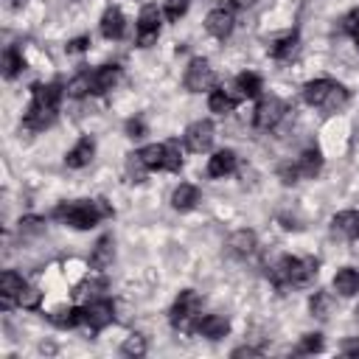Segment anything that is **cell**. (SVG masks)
Returning a JSON list of instances; mask_svg holds the SVG:
<instances>
[{
    "mask_svg": "<svg viewBox=\"0 0 359 359\" xmlns=\"http://www.w3.org/2000/svg\"><path fill=\"white\" fill-rule=\"evenodd\" d=\"M59 98H62V87L56 81L50 84H36L34 87V101L25 112V126L28 129H45L53 123L56 118V107H59Z\"/></svg>",
    "mask_w": 359,
    "mask_h": 359,
    "instance_id": "obj_1",
    "label": "cell"
},
{
    "mask_svg": "<svg viewBox=\"0 0 359 359\" xmlns=\"http://www.w3.org/2000/svg\"><path fill=\"white\" fill-rule=\"evenodd\" d=\"M56 219H62L65 224H70L76 230H90V227L98 224V219H104V213H101L95 199H79V202H70V205H59Z\"/></svg>",
    "mask_w": 359,
    "mask_h": 359,
    "instance_id": "obj_2",
    "label": "cell"
},
{
    "mask_svg": "<svg viewBox=\"0 0 359 359\" xmlns=\"http://www.w3.org/2000/svg\"><path fill=\"white\" fill-rule=\"evenodd\" d=\"M199 311V294L194 289H182L171 306V325L174 328H188V323Z\"/></svg>",
    "mask_w": 359,
    "mask_h": 359,
    "instance_id": "obj_3",
    "label": "cell"
},
{
    "mask_svg": "<svg viewBox=\"0 0 359 359\" xmlns=\"http://www.w3.org/2000/svg\"><path fill=\"white\" fill-rule=\"evenodd\" d=\"M157 34H160V11L157 6L149 3L140 8V17H137V45L151 48L157 42Z\"/></svg>",
    "mask_w": 359,
    "mask_h": 359,
    "instance_id": "obj_4",
    "label": "cell"
},
{
    "mask_svg": "<svg viewBox=\"0 0 359 359\" xmlns=\"http://www.w3.org/2000/svg\"><path fill=\"white\" fill-rule=\"evenodd\" d=\"M283 112H286V104H283L280 98L269 95V98H261V101H258L252 121H255V126H258V129H272V126H278V123H280Z\"/></svg>",
    "mask_w": 359,
    "mask_h": 359,
    "instance_id": "obj_5",
    "label": "cell"
},
{
    "mask_svg": "<svg viewBox=\"0 0 359 359\" xmlns=\"http://www.w3.org/2000/svg\"><path fill=\"white\" fill-rule=\"evenodd\" d=\"M317 258H286V283L309 286L317 278Z\"/></svg>",
    "mask_w": 359,
    "mask_h": 359,
    "instance_id": "obj_6",
    "label": "cell"
},
{
    "mask_svg": "<svg viewBox=\"0 0 359 359\" xmlns=\"http://www.w3.org/2000/svg\"><path fill=\"white\" fill-rule=\"evenodd\" d=\"M213 123L210 121H194L188 129H185V146L191 149V151H196V154H202V151H208L210 146H213Z\"/></svg>",
    "mask_w": 359,
    "mask_h": 359,
    "instance_id": "obj_7",
    "label": "cell"
},
{
    "mask_svg": "<svg viewBox=\"0 0 359 359\" xmlns=\"http://www.w3.org/2000/svg\"><path fill=\"white\" fill-rule=\"evenodd\" d=\"M213 84V70H210V65L205 62V59H191V65H188V70H185V87L191 90V93H202V90H208Z\"/></svg>",
    "mask_w": 359,
    "mask_h": 359,
    "instance_id": "obj_8",
    "label": "cell"
},
{
    "mask_svg": "<svg viewBox=\"0 0 359 359\" xmlns=\"http://www.w3.org/2000/svg\"><path fill=\"white\" fill-rule=\"evenodd\" d=\"M112 317H115V309H112L109 300H90V306L84 309V325H87L90 331L107 328V325L112 323Z\"/></svg>",
    "mask_w": 359,
    "mask_h": 359,
    "instance_id": "obj_9",
    "label": "cell"
},
{
    "mask_svg": "<svg viewBox=\"0 0 359 359\" xmlns=\"http://www.w3.org/2000/svg\"><path fill=\"white\" fill-rule=\"evenodd\" d=\"M233 8H213L208 17H205V28H208V34L210 36H219V39H224V36H230V31H233Z\"/></svg>",
    "mask_w": 359,
    "mask_h": 359,
    "instance_id": "obj_10",
    "label": "cell"
},
{
    "mask_svg": "<svg viewBox=\"0 0 359 359\" xmlns=\"http://www.w3.org/2000/svg\"><path fill=\"white\" fill-rule=\"evenodd\" d=\"M194 331L202 334V337H208V339H222V337H227L230 323L222 314H205V317H199L194 323Z\"/></svg>",
    "mask_w": 359,
    "mask_h": 359,
    "instance_id": "obj_11",
    "label": "cell"
},
{
    "mask_svg": "<svg viewBox=\"0 0 359 359\" xmlns=\"http://www.w3.org/2000/svg\"><path fill=\"white\" fill-rule=\"evenodd\" d=\"M93 154H95V143H93L90 137H81V140L67 151L65 163H67V168H84V165H90Z\"/></svg>",
    "mask_w": 359,
    "mask_h": 359,
    "instance_id": "obj_12",
    "label": "cell"
},
{
    "mask_svg": "<svg viewBox=\"0 0 359 359\" xmlns=\"http://www.w3.org/2000/svg\"><path fill=\"white\" fill-rule=\"evenodd\" d=\"M25 289V283H22V278L17 275V272H3L0 275V300H3V309H8L11 303H17V294Z\"/></svg>",
    "mask_w": 359,
    "mask_h": 359,
    "instance_id": "obj_13",
    "label": "cell"
},
{
    "mask_svg": "<svg viewBox=\"0 0 359 359\" xmlns=\"http://www.w3.org/2000/svg\"><path fill=\"white\" fill-rule=\"evenodd\" d=\"M123 28H126V20H123L121 8L109 6V8L104 11V17H101V34H104L107 39H121V36H123Z\"/></svg>",
    "mask_w": 359,
    "mask_h": 359,
    "instance_id": "obj_14",
    "label": "cell"
},
{
    "mask_svg": "<svg viewBox=\"0 0 359 359\" xmlns=\"http://www.w3.org/2000/svg\"><path fill=\"white\" fill-rule=\"evenodd\" d=\"M90 76H93V93L101 95V93L112 90V87L118 84V79H121V67H118V65H104V67L93 70Z\"/></svg>",
    "mask_w": 359,
    "mask_h": 359,
    "instance_id": "obj_15",
    "label": "cell"
},
{
    "mask_svg": "<svg viewBox=\"0 0 359 359\" xmlns=\"http://www.w3.org/2000/svg\"><path fill=\"white\" fill-rule=\"evenodd\" d=\"M112 258H115V241H112V236H104V238H98V244L93 247L90 264H93L95 269H107V266L112 264Z\"/></svg>",
    "mask_w": 359,
    "mask_h": 359,
    "instance_id": "obj_16",
    "label": "cell"
},
{
    "mask_svg": "<svg viewBox=\"0 0 359 359\" xmlns=\"http://www.w3.org/2000/svg\"><path fill=\"white\" fill-rule=\"evenodd\" d=\"M334 292H337V294H342V297L356 294V292H359V272H356V269H351V266L339 269V272L334 275Z\"/></svg>",
    "mask_w": 359,
    "mask_h": 359,
    "instance_id": "obj_17",
    "label": "cell"
},
{
    "mask_svg": "<svg viewBox=\"0 0 359 359\" xmlns=\"http://www.w3.org/2000/svg\"><path fill=\"white\" fill-rule=\"evenodd\" d=\"M50 323L59 325V328H76V325H84V309H76V306H62L50 314Z\"/></svg>",
    "mask_w": 359,
    "mask_h": 359,
    "instance_id": "obj_18",
    "label": "cell"
},
{
    "mask_svg": "<svg viewBox=\"0 0 359 359\" xmlns=\"http://www.w3.org/2000/svg\"><path fill=\"white\" fill-rule=\"evenodd\" d=\"M236 168V154L230 151V149H222V151H216L210 160H208V174L210 177H224V174H230Z\"/></svg>",
    "mask_w": 359,
    "mask_h": 359,
    "instance_id": "obj_19",
    "label": "cell"
},
{
    "mask_svg": "<svg viewBox=\"0 0 359 359\" xmlns=\"http://www.w3.org/2000/svg\"><path fill=\"white\" fill-rule=\"evenodd\" d=\"M294 165H297V174H300V177H314V174H320V168H323V157H320L317 149H306V151L294 160Z\"/></svg>",
    "mask_w": 359,
    "mask_h": 359,
    "instance_id": "obj_20",
    "label": "cell"
},
{
    "mask_svg": "<svg viewBox=\"0 0 359 359\" xmlns=\"http://www.w3.org/2000/svg\"><path fill=\"white\" fill-rule=\"evenodd\" d=\"M196 202H199V191H196V185H191V182H182V185L171 194V205H174L177 210H191Z\"/></svg>",
    "mask_w": 359,
    "mask_h": 359,
    "instance_id": "obj_21",
    "label": "cell"
},
{
    "mask_svg": "<svg viewBox=\"0 0 359 359\" xmlns=\"http://www.w3.org/2000/svg\"><path fill=\"white\" fill-rule=\"evenodd\" d=\"M227 247H230L233 255H250L255 250V233L252 230H236L227 238Z\"/></svg>",
    "mask_w": 359,
    "mask_h": 359,
    "instance_id": "obj_22",
    "label": "cell"
},
{
    "mask_svg": "<svg viewBox=\"0 0 359 359\" xmlns=\"http://www.w3.org/2000/svg\"><path fill=\"white\" fill-rule=\"evenodd\" d=\"M331 227H334V233H339V236H356V233H359V213H356V210H342V213L334 216Z\"/></svg>",
    "mask_w": 359,
    "mask_h": 359,
    "instance_id": "obj_23",
    "label": "cell"
},
{
    "mask_svg": "<svg viewBox=\"0 0 359 359\" xmlns=\"http://www.w3.org/2000/svg\"><path fill=\"white\" fill-rule=\"evenodd\" d=\"M331 84H334V81H328V79H317V81H309V84L303 87V98H306L311 107H323V101H325V95H328Z\"/></svg>",
    "mask_w": 359,
    "mask_h": 359,
    "instance_id": "obj_24",
    "label": "cell"
},
{
    "mask_svg": "<svg viewBox=\"0 0 359 359\" xmlns=\"http://www.w3.org/2000/svg\"><path fill=\"white\" fill-rule=\"evenodd\" d=\"M208 107H210V112H216V115H227V112H233V107H236V95L227 93V90H213L210 98H208Z\"/></svg>",
    "mask_w": 359,
    "mask_h": 359,
    "instance_id": "obj_25",
    "label": "cell"
},
{
    "mask_svg": "<svg viewBox=\"0 0 359 359\" xmlns=\"http://www.w3.org/2000/svg\"><path fill=\"white\" fill-rule=\"evenodd\" d=\"M236 90H238L241 98H255L261 93V79L255 73H241L236 79Z\"/></svg>",
    "mask_w": 359,
    "mask_h": 359,
    "instance_id": "obj_26",
    "label": "cell"
},
{
    "mask_svg": "<svg viewBox=\"0 0 359 359\" xmlns=\"http://www.w3.org/2000/svg\"><path fill=\"white\" fill-rule=\"evenodd\" d=\"M345 104H348V90H345L342 84H331V90H328L323 107H325L328 112H339Z\"/></svg>",
    "mask_w": 359,
    "mask_h": 359,
    "instance_id": "obj_27",
    "label": "cell"
},
{
    "mask_svg": "<svg viewBox=\"0 0 359 359\" xmlns=\"http://www.w3.org/2000/svg\"><path fill=\"white\" fill-rule=\"evenodd\" d=\"M146 171H149V165L143 163L140 151H135V154L126 157V180H129V182H143Z\"/></svg>",
    "mask_w": 359,
    "mask_h": 359,
    "instance_id": "obj_28",
    "label": "cell"
},
{
    "mask_svg": "<svg viewBox=\"0 0 359 359\" xmlns=\"http://www.w3.org/2000/svg\"><path fill=\"white\" fill-rule=\"evenodd\" d=\"M87 93H93V76L90 73H79L76 79L67 81V95L70 98H81Z\"/></svg>",
    "mask_w": 359,
    "mask_h": 359,
    "instance_id": "obj_29",
    "label": "cell"
},
{
    "mask_svg": "<svg viewBox=\"0 0 359 359\" xmlns=\"http://www.w3.org/2000/svg\"><path fill=\"white\" fill-rule=\"evenodd\" d=\"M163 151H165V163H163V168H168V171H180V165H182V149H180V140H165V143H163Z\"/></svg>",
    "mask_w": 359,
    "mask_h": 359,
    "instance_id": "obj_30",
    "label": "cell"
},
{
    "mask_svg": "<svg viewBox=\"0 0 359 359\" xmlns=\"http://www.w3.org/2000/svg\"><path fill=\"white\" fill-rule=\"evenodd\" d=\"M140 157H143V163L149 165V171H151V168H163V163H165V151H163V143H151V146H143V149H140Z\"/></svg>",
    "mask_w": 359,
    "mask_h": 359,
    "instance_id": "obj_31",
    "label": "cell"
},
{
    "mask_svg": "<svg viewBox=\"0 0 359 359\" xmlns=\"http://www.w3.org/2000/svg\"><path fill=\"white\" fill-rule=\"evenodd\" d=\"M294 50H297V34H286L272 45L275 59H289V56H294Z\"/></svg>",
    "mask_w": 359,
    "mask_h": 359,
    "instance_id": "obj_32",
    "label": "cell"
},
{
    "mask_svg": "<svg viewBox=\"0 0 359 359\" xmlns=\"http://www.w3.org/2000/svg\"><path fill=\"white\" fill-rule=\"evenodd\" d=\"M20 70H22V56H20L17 48H8L6 56H3V76L6 79H14Z\"/></svg>",
    "mask_w": 359,
    "mask_h": 359,
    "instance_id": "obj_33",
    "label": "cell"
},
{
    "mask_svg": "<svg viewBox=\"0 0 359 359\" xmlns=\"http://www.w3.org/2000/svg\"><path fill=\"white\" fill-rule=\"evenodd\" d=\"M331 303H334V300H331V294H328V292H314V297H311V303H309V306H311V314H314V317L325 320V317L331 314Z\"/></svg>",
    "mask_w": 359,
    "mask_h": 359,
    "instance_id": "obj_34",
    "label": "cell"
},
{
    "mask_svg": "<svg viewBox=\"0 0 359 359\" xmlns=\"http://www.w3.org/2000/svg\"><path fill=\"white\" fill-rule=\"evenodd\" d=\"M39 303H42V292L34 289V286H25V289L17 294V306H20V309H39Z\"/></svg>",
    "mask_w": 359,
    "mask_h": 359,
    "instance_id": "obj_35",
    "label": "cell"
},
{
    "mask_svg": "<svg viewBox=\"0 0 359 359\" xmlns=\"http://www.w3.org/2000/svg\"><path fill=\"white\" fill-rule=\"evenodd\" d=\"M121 353H126V356H143V353H146V339H143L140 334L126 337L123 345H121Z\"/></svg>",
    "mask_w": 359,
    "mask_h": 359,
    "instance_id": "obj_36",
    "label": "cell"
},
{
    "mask_svg": "<svg viewBox=\"0 0 359 359\" xmlns=\"http://www.w3.org/2000/svg\"><path fill=\"white\" fill-rule=\"evenodd\" d=\"M45 230V219H39V216H22L20 219V233L22 236H39Z\"/></svg>",
    "mask_w": 359,
    "mask_h": 359,
    "instance_id": "obj_37",
    "label": "cell"
},
{
    "mask_svg": "<svg viewBox=\"0 0 359 359\" xmlns=\"http://www.w3.org/2000/svg\"><path fill=\"white\" fill-rule=\"evenodd\" d=\"M163 11L168 20H180L188 11V0H163Z\"/></svg>",
    "mask_w": 359,
    "mask_h": 359,
    "instance_id": "obj_38",
    "label": "cell"
},
{
    "mask_svg": "<svg viewBox=\"0 0 359 359\" xmlns=\"http://www.w3.org/2000/svg\"><path fill=\"white\" fill-rule=\"evenodd\" d=\"M320 348H323V337H320V334H306V337L300 339V345H297L300 353H317Z\"/></svg>",
    "mask_w": 359,
    "mask_h": 359,
    "instance_id": "obj_39",
    "label": "cell"
},
{
    "mask_svg": "<svg viewBox=\"0 0 359 359\" xmlns=\"http://www.w3.org/2000/svg\"><path fill=\"white\" fill-rule=\"evenodd\" d=\"M126 135H129V137H143V135H146L143 121H140V118H129V121H126Z\"/></svg>",
    "mask_w": 359,
    "mask_h": 359,
    "instance_id": "obj_40",
    "label": "cell"
},
{
    "mask_svg": "<svg viewBox=\"0 0 359 359\" xmlns=\"http://www.w3.org/2000/svg\"><path fill=\"white\" fill-rule=\"evenodd\" d=\"M339 351H342L345 356H356V359H359V337H351V339H345V342L339 345Z\"/></svg>",
    "mask_w": 359,
    "mask_h": 359,
    "instance_id": "obj_41",
    "label": "cell"
},
{
    "mask_svg": "<svg viewBox=\"0 0 359 359\" xmlns=\"http://www.w3.org/2000/svg\"><path fill=\"white\" fill-rule=\"evenodd\" d=\"M342 28H345L348 34H353V31L359 28V8H353V11H348V14H345V20H342Z\"/></svg>",
    "mask_w": 359,
    "mask_h": 359,
    "instance_id": "obj_42",
    "label": "cell"
},
{
    "mask_svg": "<svg viewBox=\"0 0 359 359\" xmlns=\"http://www.w3.org/2000/svg\"><path fill=\"white\" fill-rule=\"evenodd\" d=\"M87 45H90L87 36H76V39L67 42V53H81V50H87Z\"/></svg>",
    "mask_w": 359,
    "mask_h": 359,
    "instance_id": "obj_43",
    "label": "cell"
},
{
    "mask_svg": "<svg viewBox=\"0 0 359 359\" xmlns=\"http://www.w3.org/2000/svg\"><path fill=\"white\" fill-rule=\"evenodd\" d=\"M233 356L236 359H241V356H261V351H255V348H236Z\"/></svg>",
    "mask_w": 359,
    "mask_h": 359,
    "instance_id": "obj_44",
    "label": "cell"
},
{
    "mask_svg": "<svg viewBox=\"0 0 359 359\" xmlns=\"http://www.w3.org/2000/svg\"><path fill=\"white\" fill-rule=\"evenodd\" d=\"M351 36H353V42H356V48H359V28H356V31H353Z\"/></svg>",
    "mask_w": 359,
    "mask_h": 359,
    "instance_id": "obj_45",
    "label": "cell"
},
{
    "mask_svg": "<svg viewBox=\"0 0 359 359\" xmlns=\"http://www.w3.org/2000/svg\"><path fill=\"white\" fill-rule=\"evenodd\" d=\"M22 3H25V0H11V6H14V8H20Z\"/></svg>",
    "mask_w": 359,
    "mask_h": 359,
    "instance_id": "obj_46",
    "label": "cell"
},
{
    "mask_svg": "<svg viewBox=\"0 0 359 359\" xmlns=\"http://www.w3.org/2000/svg\"><path fill=\"white\" fill-rule=\"evenodd\" d=\"M356 317H359V306H356Z\"/></svg>",
    "mask_w": 359,
    "mask_h": 359,
    "instance_id": "obj_47",
    "label": "cell"
},
{
    "mask_svg": "<svg viewBox=\"0 0 359 359\" xmlns=\"http://www.w3.org/2000/svg\"><path fill=\"white\" fill-rule=\"evenodd\" d=\"M356 236H359V233H356Z\"/></svg>",
    "mask_w": 359,
    "mask_h": 359,
    "instance_id": "obj_48",
    "label": "cell"
}]
</instances>
